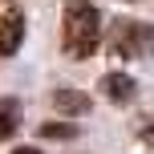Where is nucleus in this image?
I'll list each match as a JSON object with an SVG mask.
<instances>
[{
    "instance_id": "1a4fd4ad",
    "label": "nucleus",
    "mask_w": 154,
    "mask_h": 154,
    "mask_svg": "<svg viewBox=\"0 0 154 154\" xmlns=\"http://www.w3.org/2000/svg\"><path fill=\"white\" fill-rule=\"evenodd\" d=\"M12 154H41V150H37V146H16Z\"/></svg>"
},
{
    "instance_id": "423d86ee",
    "label": "nucleus",
    "mask_w": 154,
    "mask_h": 154,
    "mask_svg": "<svg viewBox=\"0 0 154 154\" xmlns=\"http://www.w3.org/2000/svg\"><path fill=\"white\" fill-rule=\"evenodd\" d=\"M16 130H20V101L0 97V142H8Z\"/></svg>"
},
{
    "instance_id": "f03ea898",
    "label": "nucleus",
    "mask_w": 154,
    "mask_h": 154,
    "mask_svg": "<svg viewBox=\"0 0 154 154\" xmlns=\"http://www.w3.org/2000/svg\"><path fill=\"white\" fill-rule=\"evenodd\" d=\"M109 53L122 61L154 57V24L146 20H114L109 24Z\"/></svg>"
},
{
    "instance_id": "6e6552de",
    "label": "nucleus",
    "mask_w": 154,
    "mask_h": 154,
    "mask_svg": "<svg viewBox=\"0 0 154 154\" xmlns=\"http://www.w3.org/2000/svg\"><path fill=\"white\" fill-rule=\"evenodd\" d=\"M142 138L154 142V118H142Z\"/></svg>"
},
{
    "instance_id": "0eeeda50",
    "label": "nucleus",
    "mask_w": 154,
    "mask_h": 154,
    "mask_svg": "<svg viewBox=\"0 0 154 154\" xmlns=\"http://www.w3.org/2000/svg\"><path fill=\"white\" fill-rule=\"evenodd\" d=\"M41 134H45V138H77V126H69V122H45Z\"/></svg>"
},
{
    "instance_id": "f257e3e1",
    "label": "nucleus",
    "mask_w": 154,
    "mask_h": 154,
    "mask_svg": "<svg viewBox=\"0 0 154 154\" xmlns=\"http://www.w3.org/2000/svg\"><path fill=\"white\" fill-rule=\"evenodd\" d=\"M101 45V12L89 0H69L65 4V29H61V49L73 61L93 57Z\"/></svg>"
},
{
    "instance_id": "7ed1b4c3",
    "label": "nucleus",
    "mask_w": 154,
    "mask_h": 154,
    "mask_svg": "<svg viewBox=\"0 0 154 154\" xmlns=\"http://www.w3.org/2000/svg\"><path fill=\"white\" fill-rule=\"evenodd\" d=\"M24 41V12L16 4L0 8V57H12Z\"/></svg>"
},
{
    "instance_id": "20e7f679",
    "label": "nucleus",
    "mask_w": 154,
    "mask_h": 154,
    "mask_svg": "<svg viewBox=\"0 0 154 154\" xmlns=\"http://www.w3.org/2000/svg\"><path fill=\"white\" fill-rule=\"evenodd\" d=\"M97 89L106 93V101H114V106H130L134 93H138V81H134L130 73H118V69H114V73H106V77L97 81Z\"/></svg>"
},
{
    "instance_id": "39448f33",
    "label": "nucleus",
    "mask_w": 154,
    "mask_h": 154,
    "mask_svg": "<svg viewBox=\"0 0 154 154\" xmlns=\"http://www.w3.org/2000/svg\"><path fill=\"white\" fill-rule=\"evenodd\" d=\"M49 101H53V109H57V114H69V118H77V114H89V93L73 89V85H57Z\"/></svg>"
}]
</instances>
